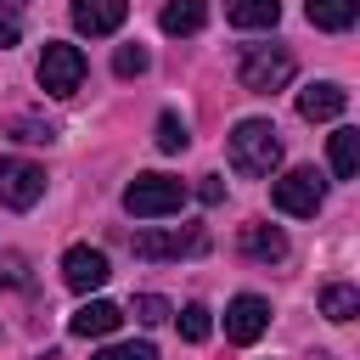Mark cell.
Masks as SVG:
<instances>
[{
  "label": "cell",
  "mask_w": 360,
  "mask_h": 360,
  "mask_svg": "<svg viewBox=\"0 0 360 360\" xmlns=\"http://www.w3.org/2000/svg\"><path fill=\"white\" fill-rule=\"evenodd\" d=\"M281 163V135L270 118H242L231 129V169L248 174V180H270Z\"/></svg>",
  "instance_id": "1"
},
{
  "label": "cell",
  "mask_w": 360,
  "mask_h": 360,
  "mask_svg": "<svg viewBox=\"0 0 360 360\" xmlns=\"http://www.w3.org/2000/svg\"><path fill=\"white\" fill-rule=\"evenodd\" d=\"M292 73H298V62L281 45H248L242 62H236V79H242L248 96H276V90L292 84Z\"/></svg>",
  "instance_id": "2"
},
{
  "label": "cell",
  "mask_w": 360,
  "mask_h": 360,
  "mask_svg": "<svg viewBox=\"0 0 360 360\" xmlns=\"http://www.w3.org/2000/svg\"><path fill=\"white\" fill-rule=\"evenodd\" d=\"M124 208L135 219H163V214H180L186 208V180L174 174H135L124 186Z\"/></svg>",
  "instance_id": "3"
},
{
  "label": "cell",
  "mask_w": 360,
  "mask_h": 360,
  "mask_svg": "<svg viewBox=\"0 0 360 360\" xmlns=\"http://www.w3.org/2000/svg\"><path fill=\"white\" fill-rule=\"evenodd\" d=\"M79 84H84V51L62 45V39H45V51H39V90L45 96H73Z\"/></svg>",
  "instance_id": "4"
},
{
  "label": "cell",
  "mask_w": 360,
  "mask_h": 360,
  "mask_svg": "<svg viewBox=\"0 0 360 360\" xmlns=\"http://www.w3.org/2000/svg\"><path fill=\"white\" fill-rule=\"evenodd\" d=\"M270 202H276L281 214H292V219H309V214H321L326 186H321V174H315V169H287V174L270 186Z\"/></svg>",
  "instance_id": "5"
},
{
  "label": "cell",
  "mask_w": 360,
  "mask_h": 360,
  "mask_svg": "<svg viewBox=\"0 0 360 360\" xmlns=\"http://www.w3.org/2000/svg\"><path fill=\"white\" fill-rule=\"evenodd\" d=\"M135 259H186V253H202L208 248V231L202 225H169V231H135L129 236Z\"/></svg>",
  "instance_id": "6"
},
{
  "label": "cell",
  "mask_w": 360,
  "mask_h": 360,
  "mask_svg": "<svg viewBox=\"0 0 360 360\" xmlns=\"http://www.w3.org/2000/svg\"><path fill=\"white\" fill-rule=\"evenodd\" d=\"M45 197V169L28 163V158H0V202L6 208H34Z\"/></svg>",
  "instance_id": "7"
},
{
  "label": "cell",
  "mask_w": 360,
  "mask_h": 360,
  "mask_svg": "<svg viewBox=\"0 0 360 360\" xmlns=\"http://www.w3.org/2000/svg\"><path fill=\"white\" fill-rule=\"evenodd\" d=\"M264 326H270V304L259 298V292H242V298H231L225 304V338L231 343H259L264 338Z\"/></svg>",
  "instance_id": "8"
},
{
  "label": "cell",
  "mask_w": 360,
  "mask_h": 360,
  "mask_svg": "<svg viewBox=\"0 0 360 360\" xmlns=\"http://www.w3.org/2000/svg\"><path fill=\"white\" fill-rule=\"evenodd\" d=\"M107 276H112V264H107L101 248H68V253H62V281H68L73 292H96Z\"/></svg>",
  "instance_id": "9"
},
{
  "label": "cell",
  "mask_w": 360,
  "mask_h": 360,
  "mask_svg": "<svg viewBox=\"0 0 360 360\" xmlns=\"http://www.w3.org/2000/svg\"><path fill=\"white\" fill-rule=\"evenodd\" d=\"M343 107H349V90L332 84V79H315L309 90H298V118L304 124H332V118H343Z\"/></svg>",
  "instance_id": "10"
},
{
  "label": "cell",
  "mask_w": 360,
  "mask_h": 360,
  "mask_svg": "<svg viewBox=\"0 0 360 360\" xmlns=\"http://www.w3.org/2000/svg\"><path fill=\"white\" fill-rule=\"evenodd\" d=\"M129 17V0H73V28L101 39V34H118Z\"/></svg>",
  "instance_id": "11"
},
{
  "label": "cell",
  "mask_w": 360,
  "mask_h": 360,
  "mask_svg": "<svg viewBox=\"0 0 360 360\" xmlns=\"http://www.w3.org/2000/svg\"><path fill=\"white\" fill-rule=\"evenodd\" d=\"M236 242H242V253H248V259H259V264H281V259H287V236H281V225L248 219V225L236 231Z\"/></svg>",
  "instance_id": "12"
},
{
  "label": "cell",
  "mask_w": 360,
  "mask_h": 360,
  "mask_svg": "<svg viewBox=\"0 0 360 360\" xmlns=\"http://www.w3.org/2000/svg\"><path fill=\"white\" fill-rule=\"evenodd\" d=\"M118 321H124L118 304L90 298V304H79V309L68 315V332H73V338H107V332H118Z\"/></svg>",
  "instance_id": "13"
},
{
  "label": "cell",
  "mask_w": 360,
  "mask_h": 360,
  "mask_svg": "<svg viewBox=\"0 0 360 360\" xmlns=\"http://www.w3.org/2000/svg\"><path fill=\"white\" fill-rule=\"evenodd\" d=\"M304 17L315 28H326V34H343V28H354L360 0H304Z\"/></svg>",
  "instance_id": "14"
},
{
  "label": "cell",
  "mask_w": 360,
  "mask_h": 360,
  "mask_svg": "<svg viewBox=\"0 0 360 360\" xmlns=\"http://www.w3.org/2000/svg\"><path fill=\"white\" fill-rule=\"evenodd\" d=\"M225 17L231 28H276L281 0H225Z\"/></svg>",
  "instance_id": "15"
},
{
  "label": "cell",
  "mask_w": 360,
  "mask_h": 360,
  "mask_svg": "<svg viewBox=\"0 0 360 360\" xmlns=\"http://www.w3.org/2000/svg\"><path fill=\"white\" fill-rule=\"evenodd\" d=\"M332 174L338 180H354L360 174V129H349V124L332 129Z\"/></svg>",
  "instance_id": "16"
},
{
  "label": "cell",
  "mask_w": 360,
  "mask_h": 360,
  "mask_svg": "<svg viewBox=\"0 0 360 360\" xmlns=\"http://www.w3.org/2000/svg\"><path fill=\"white\" fill-rule=\"evenodd\" d=\"M158 22H163V34H197L208 22V0H169Z\"/></svg>",
  "instance_id": "17"
},
{
  "label": "cell",
  "mask_w": 360,
  "mask_h": 360,
  "mask_svg": "<svg viewBox=\"0 0 360 360\" xmlns=\"http://www.w3.org/2000/svg\"><path fill=\"white\" fill-rule=\"evenodd\" d=\"M321 315H326V321H354V315H360V292H354L349 281L321 287Z\"/></svg>",
  "instance_id": "18"
},
{
  "label": "cell",
  "mask_w": 360,
  "mask_h": 360,
  "mask_svg": "<svg viewBox=\"0 0 360 360\" xmlns=\"http://www.w3.org/2000/svg\"><path fill=\"white\" fill-rule=\"evenodd\" d=\"M11 135H17V141H34V146H51V141H56V124H45V118H28V112H17V118H11Z\"/></svg>",
  "instance_id": "19"
},
{
  "label": "cell",
  "mask_w": 360,
  "mask_h": 360,
  "mask_svg": "<svg viewBox=\"0 0 360 360\" xmlns=\"http://www.w3.org/2000/svg\"><path fill=\"white\" fill-rule=\"evenodd\" d=\"M186 146H191V135H186V118L163 112V118H158V152H186Z\"/></svg>",
  "instance_id": "20"
},
{
  "label": "cell",
  "mask_w": 360,
  "mask_h": 360,
  "mask_svg": "<svg viewBox=\"0 0 360 360\" xmlns=\"http://www.w3.org/2000/svg\"><path fill=\"white\" fill-rule=\"evenodd\" d=\"M208 332H214V315H208L202 304H186V309H180V338H186V343H202Z\"/></svg>",
  "instance_id": "21"
},
{
  "label": "cell",
  "mask_w": 360,
  "mask_h": 360,
  "mask_svg": "<svg viewBox=\"0 0 360 360\" xmlns=\"http://www.w3.org/2000/svg\"><path fill=\"white\" fill-rule=\"evenodd\" d=\"M146 68H152V56H146L141 45H118V51H112V73H118V79H135V73H146Z\"/></svg>",
  "instance_id": "22"
},
{
  "label": "cell",
  "mask_w": 360,
  "mask_h": 360,
  "mask_svg": "<svg viewBox=\"0 0 360 360\" xmlns=\"http://www.w3.org/2000/svg\"><path fill=\"white\" fill-rule=\"evenodd\" d=\"M135 315H141L146 326H158V321H169L174 309H169V298H158V292H141V298H135Z\"/></svg>",
  "instance_id": "23"
},
{
  "label": "cell",
  "mask_w": 360,
  "mask_h": 360,
  "mask_svg": "<svg viewBox=\"0 0 360 360\" xmlns=\"http://www.w3.org/2000/svg\"><path fill=\"white\" fill-rule=\"evenodd\" d=\"M96 360H158V349L152 343H107Z\"/></svg>",
  "instance_id": "24"
},
{
  "label": "cell",
  "mask_w": 360,
  "mask_h": 360,
  "mask_svg": "<svg viewBox=\"0 0 360 360\" xmlns=\"http://www.w3.org/2000/svg\"><path fill=\"white\" fill-rule=\"evenodd\" d=\"M6 287H22V259L17 253H0V292Z\"/></svg>",
  "instance_id": "25"
},
{
  "label": "cell",
  "mask_w": 360,
  "mask_h": 360,
  "mask_svg": "<svg viewBox=\"0 0 360 360\" xmlns=\"http://www.w3.org/2000/svg\"><path fill=\"white\" fill-rule=\"evenodd\" d=\"M197 197H202V202L214 208V202L225 197V180H219V174H202V180H197Z\"/></svg>",
  "instance_id": "26"
},
{
  "label": "cell",
  "mask_w": 360,
  "mask_h": 360,
  "mask_svg": "<svg viewBox=\"0 0 360 360\" xmlns=\"http://www.w3.org/2000/svg\"><path fill=\"white\" fill-rule=\"evenodd\" d=\"M17 39H22V28H17V17H6V11H0V51H11Z\"/></svg>",
  "instance_id": "27"
},
{
  "label": "cell",
  "mask_w": 360,
  "mask_h": 360,
  "mask_svg": "<svg viewBox=\"0 0 360 360\" xmlns=\"http://www.w3.org/2000/svg\"><path fill=\"white\" fill-rule=\"evenodd\" d=\"M0 6H6V11H17V6H28V0H0Z\"/></svg>",
  "instance_id": "28"
}]
</instances>
